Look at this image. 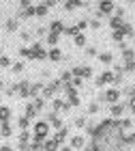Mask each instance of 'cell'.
<instances>
[{
  "instance_id": "obj_1",
  "label": "cell",
  "mask_w": 135,
  "mask_h": 151,
  "mask_svg": "<svg viewBox=\"0 0 135 151\" xmlns=\"http://www.w3.org/2000/svg\"><path fill=\"white\" fill-rule=\"evenodd\" d=\"M47 134H49V123H47V121H39L35 125V140L43 142L47 138Z\"/></svg>"
},
{
  "instance_id": "obj_2",
  "label": "cell",
  "mask_w": 135,
  "mask_h": 151,
  "mask_svg": "<svg viewBox=\"0 0 135 151\" xmlns=\"http://www.w3.org/2000/svg\"><path fill=\"white\" fill-rule=\"evenodd\" d=\"M71 76L86 80V78H90V76H92V69H90V67H86V65H77V67H73V69H71Z\"/></svg>"
},
{
  "instance_id": "obj_3",
  "label": "cell",
  "mask_w": 135,
  "mask_h": 151,
  "mask_svg": "<svg viewBox=\"0 0 135 151\" xmlns=\"http://www.w3.org/2000/svg\"><path fill=\"white\" fill-rule=\"evenodd\" d=\"M30 50H32V58H37V60H45V58H47L45 47H43L41 43H39V41H37V43H32Z\"/></svg>"
},
{
  "instance_id": "obj_4",
  "label": "cell",
  "mask_w": 135,
  "mask_h": 151,
  "mask_svg": "<svg viewBox=\"0 0 135 151\" xmlns=\"http://www.w3.org/2000/svg\"><path fill=\"white\" fill-rule=\"evenodd\" d=\"M120 99V91L118 88H110L105 95H101V101H107V104H116Z\"/></svg>"
},
{
  "instance_id": "obj_5",
  "label": "cell",
  "mask_w": 135,
  "mask_h": 151,
  "mask_svg": "<svg viewBox=\"0 0 135 151\" xmlns=\"http://www.w3.org/2000/svg\"><path fill=\"white\" fill-rule=\"evenodd\" d=\"M99 13H101V15H110V13H114V2H112V0H101V2H99Z\"/></svg>"
},
{
  "instance_id": "obj_6",
  "label": "cell",
  "mask_w": 135,
  "mask_h": 151,
  "mask_svg": "<svg viewBox=\"0 0 135 151\" xmlns=\"http://www.w3.org/2000/svg\"><path fill=\"white\" fill-rule=\"evenodd\" d=\"M110 82H114V73H112V71H103V73L97 78L94 84H97V86H105V84H110Z\"/></svg>"
},
{
  "instance_id": "obj_7",
  "label": "cell",
  "mask_w": 135,
  "mask_h": 151,
  "mask_svg": "<svg viewBox=\"0 0 135 151\" xmlns=\"http://www.w3.org/2000/svg\"><path fill=\"white\" fill-rule=\"evenodd\" d=\"M47 30H49L52 35H58V37H60V35H62V30H64V24L60 22V19H54V22L49 24V28H47Z\"/></svg>"
},
{
  "instance_id": "obj_8",
  "label": "cell",
  "mask_w": 135,
  "mask_h": 151,
  "mask_svg": "<svg viewBox=\"0 0 135 151\" xmlns=\"http://www.w3.org/2000/svg\"><path fill=\"white\" fill-rule=\"evenodd\" d=\"M56 91H58V88H56V84L52 82L49 86H43V88H41V97L49 99V97H54V93H56Z\"/></svg>"
},
{
  "instance_id": "obj_9",
  "label": "cell",
  "mask_w": 135,
  "mask_h": 151,
  "mask_svg": "<svg viewBox=\"0 0 135 151\" xmlns=\"http://www.w3.org/2000/svg\"><path fill=\"white\" fill-rule=\"evenodd\" d=\"M17 93L19 95H22V97H28V95H30V84H28V82H17Z\"/></svg>"
},
{
  "instance_id": "obj_10",
  "label": "cell",
  "mask_w": 135,
  "mask_h": 151,
  "mask_svg": "<svg viewBox=\"0 0 135 151\" xmlns=\"http://www.w3.org/2000/svg\"><path fill=\"white\" fill-rule=\"evenodd\" d=\"M52 106H54V112H62V110H69V104L62 99H54L52 101Z\"/></svg>"
},
{
  "instance_id": "obj_11",
  "label": "cell",
  "mask_w": 135,
  "mask_h": 151,
  "mask_svg": "<svg viewBox=\"0 0 135 151\" xmlns=\"http://www.w3.org/2000/svg\"><path fill=\"white\" fill-rule=\"evenodd\" d=\"M66 134H69V129H64V127H60L56 134H54V140L58 142V145H62V142L66 140Z\"/></svg>"
},
{
  "instance_id": "obj_12",
  "label": "cell",
  "mask_w": 135,
  "mask_h": 151,
  "mask_svg": "<svg viewBox=\"0 0 135 151\" xmlns=\"http://www.w3.org/2000/svg\"><path fill=\"white\" fill-rule=\"evenodd\" d=\"M122 26H124V19H122V17H116V15H114V17L110 19V28H112V30H120Z\"/></svg>"
},
{
  "instance_id": "obj_13",
  "label": "cell",
  "mask_w": 135,
  "mask_h": 151,
  "mask_svg": "<svg viewBox=\"0 0 135 151\" xmlns=\"http://www.w3.org/2000/svg\"><path fill=\"white\" fill-rule=\"evenodd\" d=\"M58 149H60V145H58L54 138H52V140H47V138L43 140V151H58Z\"/></svg>"
},
{
  "instance_id": "obj_14",
  "label": "cell",
  "mask_w": 135,
  "mask_h": 151,
  "mask_svg": "<svg viewBox=\"0 0 135 151\" xmlns=\"http://www.w3.org/2000/svg\"><path fill=\"white\" fill-rule=\"evenodd\" d=\"M124 104H112V108H110V114L112 116H120V114H122L124 112Z\"/></svg>"
},
{
  "instance_id": "obj_15",
  "label": "cell",
  "mask_w": 135,
  "mask_h": 151,
  "mask_svg": "<svg viewBox=\"0 0 135 151\" xmlns=\"http://www.w3.org/2000/svg\"><path fill=\"white\" fill-rule=\"evenodd\" d=\"M47 123H49V125H54L56 129H60V127H62V121H60V116H58L56 112H52V114H49V119H47Z\"/></svg>"
},
{
  "instance_id": "obj_16",
  "label": "cell",
  "mask_w": 135,
  "mask_h": 151,
  "mask_svg": "<svg viewBox=\"0 0 135 151\" xmlns=\"http://www.w3.org/2000/svg\"><path fill=\"white\" fill-rule=\"evenodd\" d=\"M11 119V110L6 106H0V123H9Z\"/></svg>"
},
{
  "instance_id": "obj_17",
  "label": "cell",
  "mask_w": 135,
  "mask_h": 151,
  "mask_svg": "<svg viewBox=\"0 0 135 151\" xmlns=\"http://www.w3.org/2000/svg\"><path fill=\"white\" fill-rule=\"evenodd\" d=\"M69 142H71V149H84V138L82 136H73Z\"/></svg>"
},
{
  "instance_id": "obj_18",
  "label": "cell",
  "mask_w": 135,
  "mask_h": 151,
  "mask_svg": "<svg viewBox=\"0 0 135 151\" xmlns=\"http://www.w3.org/2000/svg\"><path fill=\"white\" fill-rule=\"evenodd\" d=\"M41 88H43V82H37V84H32V86H30V95H28V97H32V99H35V97H39Z\"/></svg>"
},
{
  "instance_id": "obj_19",
  "label": "cell",
  "mask_w": 135,
  "mask_h": 151,
  "mask_svg": "<svg viewBox=\"0 0 135 151\" xmlns=\"http://www.w3.org/2000/svg\"><path fill=\"white\" fill-rule=\"evenodd\" d=\"M13 134V129L9 123H0V136H4V138H9V136Z\"/></svg>"
},
{
  "instance_id": "obj_20",
  "label": "cell",
  "mask_w": 135,
  "mask_h": 151,
  "mask_svg": "<svg viewBox=\"0 0 135 151\" xmlns=\"http://www.w3.org/2000/svg\"><path fill=\"white\" fill-rule=\"evenodd\" d=\"M47 13H49V6H45V4H39V6H35V15H39V17H45Z\"/></svg>"
},
{
  "instance_id": "obj_21",
  "label": "cell",
  "mask_w": 135,
  "mask_h": 151,
  "mask_svg": "<svg viewBox=\"0 0 135 151\" xmlns=\"http://www.w3.org/2000/svg\"><path fill=\"white\" fill-rule=\"evenodd\" d=\"M47 58H49V60H60V58H62V54H60L58 47H52V50L47 52Z\"/></svg>"
},
{
  "instance_id": "obj_22",
  "label": "cell",
  "mask_w": 135,
  "mask_h": 151,
  "mask_svg": "<svg viewBox=\"0 0 135 151\" xmlns=\"http://www.w3.org/2000/svg\"><path fill=\"white\" fill-rule=\"evenodd\" d=\"M77 6H82V0H66V2H64L66 11H73V9H77Z\"/></svg>"
},
{
  "instance_id": "obj_23",
  "label": "cell",
  "mask_w": 135,
  "mask_h": 151,
  "mask_svg": "<svg viewBox=\"0 0 135 151\" xmlns=\"http://www.w3.org/2000/svg\"><path fill=\"white\" fill-rule=\"evenodd\" d=\"M35 15V6H26V9H22V13H19V17H24V19H28V17H32Z\"/></svg>"
},
{
  "instance_id": "obj_24",
  "label": "cell",
  "mask_w": 135,
  "mask_h": 151,
  "mask_svg": "<svg viewBox=\"0 0 135 151\" xmlns=\"http://www.w3.org/2000/svg\"><path fill=\"white\" fill-rule=\"evenodd\" d=\"M17 26H19V22H17L15 17L6 19V32H13V30H17Z\"/></svg>"
},
{
  "instance_id": "obj_25",
  "label": "cell",
  "mask_w": 135,
  "mask_h": 151,
  "mask_svg": "<svg viewBox=\"0 0 135 151\" xmlns=\"http://www.w3.org/2000/svg\"><path fill=\"white\" fill-rule=\"evenodd\" d=\"M122 58H124V63H127V60H133V58H135V52L122 45Z\"/></svg>"
},
{
  "instance_id": "obj_26",
  "label": "cell",
  "mask_w": 135,
  "mask_h": 151,
  "mask_svg": "<svg viewBox=\"0 0 135 151\" xmlns=\"http://www.w3.org/2000/svg\"><path fill=\"white\" fill-rule=\"evenodd\" d=\"M122 71H127V73H131V71H135V60H127V63L120 67Z\"/></svg>"
},
{
  "instance_id": "obj_27",
  "label": "cell",
  "mask_w": 135,
  "mask_h": 151,
  "mask_svg": "<svg viewBox=\"0 0 135 151\" xmlns=\"http://www.w3.org/2000/svg\"><path fill=\"white\" fill-rule=\"evenodd\" d=\"M62 32H64V35H69V37H75L79 30H77V26H64V30H62Z\"/></svg>"
},
{
  "instance_id": "obj_28",
  "label": "cell",
  "mask_w": 135,
  "mask_h": 151,
  "mask_svg": "<svg viewBox=\"0 0 135 151\" xmlns=\"http://www.w3.org/2000/svg\"><path fill=\"white\" fill-rule=\"evenodd\" d=\"M39 110H37V108L35 106H32V104H28V106H26V119H32V116H35Z\"/></svg>"
},
{
  "instance_id": "obj_29",
  "label": "cell",
  "mask_w": 135,
  "mask_h": 151,
  "mask_svg": "<svg viewBox=\"0 0 135 151\" xmlns=\"http://www.w3.org/2000/svg\"><path fill=\"white\" fill-rule=\"evenodd\" d=\"M19 56L22 58H32V50L30 47H19Z\"/></svg>"
},
{
  "instance_id": "obj_30",
  "label": "cell",
  "mask_w": 135,
  "mask_h": 151,
  "mask_svg": "<svg viewBox=\"0 0 135 151\" xmlns=\"http://www.w3.org/2000/svg\"><path fill=\"white\" fill-rule=\"evenodd\" d=\"M75 45H79V47L86 45V37L82 35V32H77V35H75Z\"/></svg>"
},
{
  "instance_id": "obj_31",
  "label": "cell",
  "mask_w": 135,
  "mask_h": 151,
  "mask_svg": "<svg viewBox=\"0 0 135 151\" xmlns=\"http://www.w3.org/2000/svg\"><path fill=\"white\" fill-rule=\"evenodd\" d=\"M86 151H103V147H101L99 142H90V145L86 147Z\"/></svg>"
},
{
  "instance_id": "obj_32",
  "label": "cell",
  "mask_w": 135,
  "mask_h": 151,
  "mask_svg": "<svg viewBox=\"0 0 135 151\" xmlns=\"http://www.w3.org/2000/svg\"><path fill=\"white\" fill-rule=\"evenodd\" d=\"M99 58H101V63H112V54L110 52H103Z\"/></svg>"
},
{
  "instance_id": "obj_33",
  "label": "cell",
  "mask_w": 135,
  "mask_h": 151,
  "mask_svg": "<svg viewBox=\"0 0 135 151\" xmlns=\"http://www.w3.org/2000/svg\"><path fill=\"white\" fill-rule=\"evenodd\" d=\"M112 37H114V41H122V39H124L122 30H114V32H112Z\"/></svg>"
},
{
  "instance_id": "obj_34",
  "label": "cell",
  "mask_w": 135,
  "mask_h": 151,
  "mask_svg": "<svg viewBox=\"0 0 135 151\" xmlns=\"http://www.w3.org/2000/svg\"><path fill=\"white\" fill-rule=\"evenodd\" d=\"M47 43H49V45H56V43H58V35H52V32H49V35H47Z\"/></svg>"
},
{
  "instance_id": "obj_35",
  "label": "cell",
  "mask_w": 135,
  "mask_h": 151,
  "mask_svg": "<svg viewBox=\"0 0 135 151\" xmlns=\"http://www.w3.org/2000/svg\"><path fill=\"white\" fill-rule=\"evenodd\" d=\"M24 71V63H13V73H22Z\"/></svg>"
},
{
  "instance_id": "obj_36",
  "label": "cell",
  "mask_w": 135,
  "mask_h": 151,
  "mask_svg": "<svg viewBox=\"0 0 135 151\" xmlns=\"http://www.w3.org/2000/svg\"><path fill=\"white\" fill-rule=\"evenodd\" d=\"M9 65H13L9 56H0V67H9Z\"/></svg>"
},
{
  "instance_id": "obj_37",
  "label": "cell",
  "mask_w": 135,
  "mask_h": 151,
  "mask_svg": "<svg viewBox=\"0 0 135 151\" xmlns=\"http://www.w3.org/2000/svg\"><path fill=\"white\" fill-rule=\"evenodd\" d=\"M28 123H30V119L22 116V119H19V127H22V129H26V127H28Z\"/></svg>"
},
{
  "instance_id": "obj_38",
  "label": "cell",
  "mask_w": 135,
  "mask_h": 151,
  "mask_svg": "<svg viewBox=\"0 0 135 151\" xmlns=\"http://www.w3.org/2000/svg\"><path fill=\"white\" fill-rule=\"evenodd\" d=\"M129 110L135 114V95H131V99H129Z\"/></svg>"
},
{
  "instance_id": "obj_39",
  "label": "cell",
  "mask_w": 135,
  "mask_h": 151,
  "mask_svg": "<svg viewBox=\"0 0 135 151\" xmlns=\"http://www.w3.org/2000/svg\"><path fill=\"white\" fill-rule=\"evenodd\" d=\"M75 125H77V127H84V125H86V116H79V119L75 121Z\"/></svg>"
},
{
  "instance_id": "obj_40",
  "label": "cell",
  "mask_w": 135,
  "mask_h": 151,
  "mask_svg": "<svg viewBox=\"0 0 135 151\" xmlns=\"http://www.w3.org/2000/svg\"><path fill=\"white\" fill-rule=\"evenodd\" d=\"M75 26H77V30L82 32V30L86 28V26H88V22H86V19H82V22H79V24H75Z\"/></svg>"
},
{
  "instance_id": "obj_41",
  "label": "cell",
  "mask_w": 135,
  "mask_h": 151,
  "mask_svg": "<svg viewBox=\"0 0 135 151\" xmlns=\"http://www.w3.org/2000/svg\"><path fill=\"white\" fill-rule=\"evenodd\" d=\"M88 26H92V28H101V22H99V19H90Z\"/></svg>"
},
{
  "instance_id": "obj_42",
  "label": "cell",
  "mask_w": 135,
  "mask_h": 151,
  "mask_svg": "<svg viewBox=\"0 0 135 151\" xmlns=\"http://www.w3.org/2000/svg\"><path fill=\"white\" fill-rule=\"evenodd\" d=\"M88 112L92 114V112H99V104H90L88 106Z\"/></svg>"
},
{
  "instance_id": "obj_43",
  "label": "cell",
  "mask_w": 135,
  "mask_h": 151,
  "mask_svg": "<svg viewBox=\"0 0 135 151\" xmlns=\"http://www.w3.org/2000/svg\"><path fill=\"white\" fill-rule=\"evenodd\" d=\"M86 54H88V56H97V47H88Z\"/></svg>"
},
{
  "instance_id": "obj_44",
  "label": "cell",
  "mask_w": 135,
  "mask_h": 151,
  "mask_svg": "<svg viewBox=\"0 0 135 151\" xmlns=\"http://www.w3.org/2000/svg\"><path fill=\"white\" fill-rule=\"evenodd\" d=\"M45 32H47V28H43V26H41V28H37V35H39V37H43Z\"/></svg>"
},
{
  "instance_id": "obj_45",
  "label": "cell",
  "mask_w": 135,
  "mask_h": 151,
  "mask_svg": "<svg viewBox=\"0 0 135 151\" xmlns=\"http://www.w3.org/2000/svg\"><path fill=\"white\" fill-rule=\"evenodd\" d=\"M19 4H22V9H26V6H30V0H19Z\"/></svg>"
},
{
  "instance_id": "obj_46",
  "label": "cell",
  "mask_w": 135,
  "mask_h": 151,
  "mask_svg": "<svg viewBox=\"0 0 135 151\" xmlns=\"http://www.w3.org/2000/svg\"><path fill=\"white\" fill-rule=\"evenodd\" d=\"M56 2H58V0H45V2H43V4H45V6H54V4H56Z\"/></svg>"
},
{
  "instance_id": "obj_47",
  "label": "cell",
  "mask_w": 135,
  "mask_h": 151,
  "mask_svg": "<svg viewBox=\"0 0 135 151\" xmlns=\"http://www.w3.org/2000/svg\"><path fill=\"white\" fill-rule=\"evenodd\" d=\"M22 41H30V35H28V32H22Z\"/></svg>"
},
{
  "instance_id": "obj_48",
  "label": "cell",
  "mask_w": 135,
  "mask_h": 151,
  "mask_svg": "<svg viewBox=\"0 0 135 151\" xmlns=\"http://www.w3.org/2000/svg\"><path fill=\"white\" fill-rule=\"evenodd\" d=\"M0 151H13L11 147H6V145H0Z\"/></svg>"
},
{
  "instance_id": "obj_49",
  "label": "cell",
  "mask_w": 135,
  "mask_h": 151,
  "mask_svg": "<svg viewBox=\"0 0 135 151\" xmlns=\"http://www.w3.org/2000/svg\"><path fill=\"white\" fill-rule=\"evenodd\" d=\"M58 151H71V147H60Z\"/></svg>"
},
{
  "instance_id": "obj_50",
  "label": "cell",
  "mask_w": 135,
  "mask_h": 151,
  "mask_svg": "<svg viewBox=\"0 0 135 151\" xmlns=\"http://www.w3.org/2000/svg\"><path fill=\"white\" fill-rule=\"evenodd\" d=\"M2 88H4V84H2V80H0V91H2Z\"/></svg>"
},
{
  "instance_id": "obj_51",
  "label": "cell",
  "mask_w": 135,
  "mask_h": 151,
  "mask_svg": "<svg viewBox=\"0 0 135 151\" xmlns=\"http://www.w3.org/2000/svg\"><path fill=\"white\" fill-rule=\"evenodd\" d=\"M127 2H131V4H133V2H135V0H127Z\"/></svg>"
},
{
  "instance_id": "obj_52",
  "label": "cell",
  "mask_w": 135,
  "mask_h": 151,
  "mask_svg": "<svg viewBox=\"0 0 135 151\" xmlns=\"http://www.w3.org/2000/svg\"><path fill=\"white\" fill-rule=\"evenodd\" d=\"M6 2H11V0H6Z\"/></svg>"
},
{
  "instance_id": "obj_53",
  "label": "cell",
  "mask_w": 135,
  "mask_h": 151,
  "mask_svg": "<svg viewBox=\"0 0 135 151\" xmlns=\"http://www.w3.org/2000/svg\"><path fill=\"white\" fill-rule=\"evenodd\" d=\"M0 101H2V97H0Z\"/></svg>"
},
{
  "instance_id": "obj_54",
  "label": "cell",
  "mask_w": 135,
  "mask_h": 151,
  "mask_svg": "<svg viewBox=\"0 0 135 151\" xmlns=\"http://www.w3.org/2000/svg\"><path fill=\"white\" fill-rule=\"evenodd\" d=\"M62 2H66V0H62Z\"/></svg>"
},
{
  "instance_id": "obj_55",
  "label": "cell",
  "mask_w": 135,
  "mask_h": 151,
  "mask_svg": "<svg viewBox=\"0 0 135 151\" xmlns=\"http://www.w3.org/2000/svg\"><path fill=\"white\" fill-rule=\"evenodd\" d=\"M112 2H114V0H112Z\"/></svg>"
}]
</instances>
